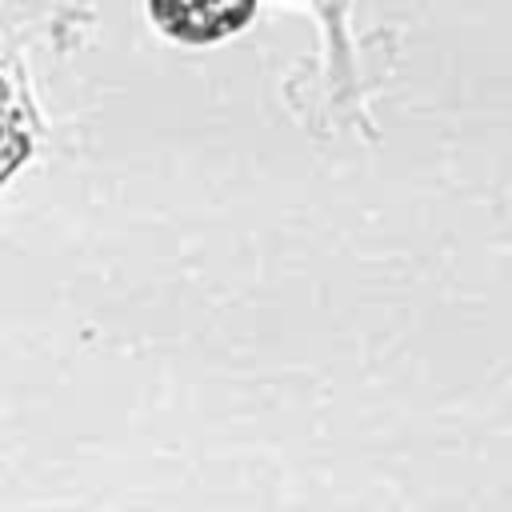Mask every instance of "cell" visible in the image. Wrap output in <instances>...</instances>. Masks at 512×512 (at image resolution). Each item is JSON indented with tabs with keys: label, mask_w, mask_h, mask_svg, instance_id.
I'll list each match as a JSON object with an SVG mask.
<instances>
[{
	"label": "cell",
	"mask_w": 512,
	"mask_h": 512,
	"mask_svg": "<svg viewBox=\"0 0 512 512\" xmlns=\"http://www.w3.org/2000/svg\"><path fill=\"white\" fill-rule=\"evenodd\" d=\"M148 12L168 36L204 44V40H220L232 28H240L252 16V4H216V0L212 4H152Z\"/></svg>",
	"instance_id": "obj_1"
}]
</instances>
